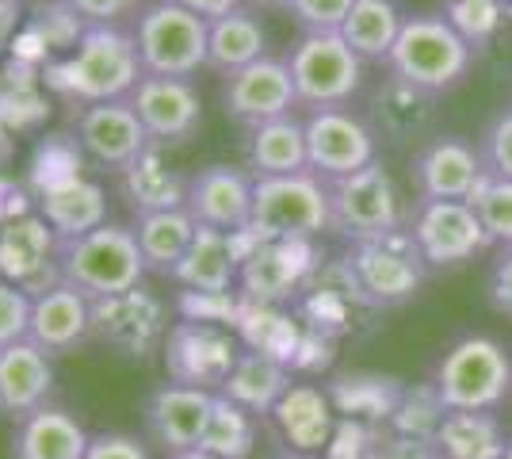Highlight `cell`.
Wrapping results in <instances>:
<instances>
[{"instance_id":"obj_1","label":"cell","mask_w":512,"mask_h":459,"mask_svg":"<svg viewBox=\"0 0 512 459\" xmlns=\"http://www.w3.org/2000/svg\"><path fill=\"white\" fill-rule=\"evenodd\" d=\"M146 77L134 35L119 31L115 23H85L77 50L50 66L46 81L62 92L65 100L85 104H107V100H127L134 85Z\"/></svg>"},{"instance_id":"obj_2","label":"cell","mask_w":512,"mask_h":459,"mask_svg":"<svg viewBox=\"0 0 512 459\" xmlns=\"http://www.w3.org/2000/svg\"><path fill=\"white\" fill-rule=\"evenodd\" d=\"M146 272L150 268H146L134 230L119 222H104L81 238L58 241V276L62 284L77 287L88 303H104V299L138 291Z\"/></svg>"},{"instance_id":"obj_3","label":"cell","mask_w":512,"mask_h":459,"mask_svg":"<svg viewBox=\"0 0 512 459\" xmlns=\"http://www.w3.org/2000/svg\"><path fill=\"white\" fill-rule=\"evenodd\" d=\"M474 43L448 16H406L402 35L386 54V73L428 96H444L470 73Z\"/></svg>"},{"instance_id":"obj_4","label":"cell","mask_w":512,"mask_h":459,"mask_svg":"<svg viewBox=\"0 0 512 459\" xmlns=\"http://www.w3.org/2000/svg\"><path fill=\"white\" fill-rule=\"evenodd\" d=\"M344 291L363 306H402L425 287L428 264L421 261L409 230H394L383 238L352 241L341 264Z\"/></svg>"},{"instance_id":"obj_5","label":"cell","mask_w":512,"mask_h":459,"mask_svg":"<svg viewBox=\"0 0 512 459\" xmlns=\"http://www.w3.org/2000/svg\"><path fill=\"white\" fill-rule=\"evenodd\" d=\"M432 387L448 410H497L512 398V356L486 333L459 337L432 368Z\"/></svg>"},{"instance_id":"obj_6","label":"cell","mask_w":512,"mask_h":459,"mask_svg":"<svg viewBox=\"0 0 512 459\" xmlns=\"http://www.w3.org/2000/svg\"><path fill=\"white\" fill-rule=\"evenodd\" d=\"M253 238L314 241L333 230L329 219V184L318 173L256 176L253 184Z\"/></svg>"},{"instance_id":"obj_7","label":"cell","mask_w":512,"mask_h":459,"mask_svg":"<svg viewBox=\"0 0 512 459\" xmlns=\"http://www.w3.org/2000/svg\"><path fill=\"white\" fill-rule=\"evenodd\" d=\"M207 35L211 23L184 8L180 0L146 4L134 23V46L142 69L153 77H188L207 69Z\"/></svg>"},{"instance_id":"obj_8","label":"cell","mask_w":512,"mask_h":459,"mask_svg":"<svg viewBox=\"0 0 512 459\" xmlns=\"http://www.w3.org/2000/svg\"><path fill=\"white\" fill-rule=\"evenodd\" d=\"M360 54L341 39V31H302L287 54V69L299 92V108H344L363 88Z\"/></svg>"},{"instance_id":"obj_9","label":"cell","mask_w":512,"mask_h":459,"mask_svg":"<svg viewBox=\"0 0 512 459\" xmlns=\"http://www.w3.org/2000/svg\"><path fill=\"white\" fill-rule=\"evenodd\" d=\"M329 184V219H333V234L348 241L383 238L402 230V199L398 188L379 161L363 165L360 173L325 180Z\"/></svg>"},{"instance_id":"obj_10","label":"cell","mask_w":512,"mask_h":459,"mask_svg":"<svg viewBox=\"0 0 512 459\" xmlns=\"http://www.w3.org/2000/svg\"><path fill=\"white\" fill-rule=\"evenodd\" d=\"M406 230L428 268H463L490 249L486 226L467 199H417Z\"/></svg>"},{"instance_id":"obj_11","label":"cell","mask_w":512,"mask_h":459,"mask_svg":"<svg viewBox=\"0 0 512 459\" xmlns=\"http://www.w3.org/2000/svg\"><path fill=\"white\" fill-rule=\"evenodd\" d=\"M241 345L230 329L203 322V318H184L169 329L165 341V368L172 383H188L203 391H222V383L234 372Z\"/></svg>"},{"instance_id":"obj_12","label":"cell","mask_w":512,"mask_h":459,"mask_svg":"<svg viewBox=\"0 0 512 459\" xmlns=\"http://www.w3.org/2000/svg\"><path fill=\"white\" fill-rule=\"evenodd\" d=\"M253 234V230H249ZM314 268V245L299 238H249L237 284L256 306L287 303Z\"/></svg>"},{"instance_id":"obj_13","label":"cell","mask_w":512,"mask_h":459,"mask_svg":"<svg viewBox=\"0 0 512 459\" xmlns=\"http://www.w3.org/2000/svg\"><path fill=\"white\" fill-rule=\"evenodd\" d=\"M306 161L321 180L360 173L375 161V131L348 108H314L306 119Z\"/></svg>"},{"instance_id":"obj_14","label":"cell","mask_w":512,"mask_h":459,"mask_svg":"<svg viewBox=\"0 0 512 459\" xmlns=\"http://www.w3.org/2000/svg\"><path fill=\"white\" fill-rule=\"evenodd\" d=\"M222 108L241 127H256L299 108V92L291 81L287 58H260L253 66L222 77Z\"/></svg>"},{"instance_id":"obj_15","label":"cell","mask_w":512,"mask_h":459,"mask_svg":"<svg viewBox=\"0 0 512 459\" xmlns=\"http://www.w3.org/2000/svg\"><path fill=\"white\" fill-rule=\"evenodd\" d=\"M253 184L256 176H245L230 165H207L188 176L184 188V211L195 219V226L241 234L253 222Z\"/></svg>"},{"instance_id":"obj_16","label":"cell","mask_w":512,"mask_h":459,"mask_svg":"<svg viewBox=\"0 0 512 459\" xmlns=\"http://www.w3.org/2000/svg\"><path fill=\"white\" fill-rule=\"evenodd\" d=\"M214 394L203 387H188V383H165L146 398L142 406V421L153 444H161L165 456L176 452H192L203 440V429L211 421Z\"/></svg>"},{"instance_id":"obj_17","label":"cell","mask_w":512,"mask_h":459,"mask_svg":"<svg viewBox=\"0 0 512 459\" xmlns=\"http://www.w3.org/2000/svg\"><path fill=\"white\" fill-rule=\"evenodd\" d=\"M77 138L92 161H100L107 169H119V173H127L130 165L153 146L130 100L85 104L77 115Z\"/></svg>"},{"instance_id":"obj_18","label":"cell","mask_w":512,"mask_h":459,"mask_svg":"<svg viewBox=\"0 0 512 459\" xmlns=\"http://www.w3.org/2000/svg\"><path fill=\"white\" fill-rule=\"evenodd\" d=\"M127 100L134 104L150 142H157V146L184 142L203 123V104H199V92L188 77H153V73H146Z\"/></svg>"},{"instance_id":"obj_19","label":"cell","mask_w":512,"mask_h":459,"mask_svg":"<svg viewBox=\"0 0 512 459\" xmlns=\"http://www.w3.org/2000/svg\"><path fill=\"white\" fill-rule=\"evenodd\" d=\"M409 173H413V188L421 199H467L486 173V165L478 157V146H470L455 134H440L417 150Z\"/></svg>"},{"instance_id":"obj_20","label":"cell","mask_w":512,"mask_h":459,"mask_svg":"<svg viewBox=\"0 0 512 459\" xmlns=\"http://www.w3.org/2000/svg\"><path fill=\"white\" fill-rule=\"evenodd\" d=\"M92 333V303L77 287L58 284L46 287L43 295H35L31 306V341L46 352V356H62L73 352L77 345H85V337Z\"/></svg>"},{"instance_id":"obj_21","label":"cell","mask_w":512,"mask_h":459,"mask_svg":"<svg viewBox=\"0 0 512 459\" xmlns=\"http://www.w3.org/2000/svg\"><path fill=\"white\" fill-rule=\"evenodd\" d=\"M54 387V368L31 337L12 341L0 349V414L20 421L46 406V394Z\"/></svg>"},{"instance_id":"obj_22","label":"cell","mask_w":512,"mask_h":459,"mask_svg":"<svg viewBox=\"0 0 512 459\" xmlns=\"http://www.w3.org/2000/svg\"><path fill=\"white\" fill-rule=\"evenodd\" d=\"M237 241H241V234H222V230L199 226L184 261L176 264L172 280L195 295H230V287L237 284V272H241V257H245V249Z\"/></svg>"},{"instance_id":"obj_23","label":"cell","mask_w":512,"mask_h":459,"mask_svg":"<svg viewBox=\"0 0 512 459\" xmlns=\"http://www.w3.org/2000/svg\"><path fill=\"white\" fill-rule=\"evenodd\" d=\"M88 433L58 406H39L35 414L16 421L12 459H85Z\"/></svg>"},{"instance_id":"obj_24","label":"cell","mask_w":512,"mask_h":459,"mask_svg":"<svg viewBox=\"0 0 512 459\" xmlns=\"http://www.w3.org/2000/svg\"><path fill=\"white\" fill-rule=\"evenodd\" d=\"M245 161H249L253 176L306 173L310 169V161H306V123L295 119V111H291V115H279V119L249 127Z\"/></svg>"},{"instance_id":"obj_25","label":"cell","mask_w":512,"mask_h":459,"mask_svg":"<svg viewBox=\"0 0 512 459\" xmlns=\"http://www.w3.org/2000/svg\"><path fill=\"white\" fill-rule=\"evenodd\" d=\"M287 391H291V372H287V364L279 356L260 349H241L234 372H230V379L222 383L218 394H226L230 402H237L249 414L260 417V414H272L276 402Z\"/></svg>"},{"instance_id":"obj_26","label":"cell","mask_w":512,"mask_h":459,"mask_svg":"<svg viewBox=\"0 0 512 459\" xmlns=\"http://www.w3.org/2000/svg\"><path fill=\"white\" fill-rule=\"evenodd\" d=\"M39 211H43V222L50 226V234L58 241H69L96 230V226H104L107 199L104 188H96L88 180H62V184H50L43 192Z\"/></svg>"},{"instance_id":"obj_27","label":"cell","mask_w":512,"mask_h":459,"mask_svg":"<svg viewBox=\"0 0 512 459\" xmlns=\"http://www.w3.org/2000/svg\"><path fill=\"white\" fill-rule=\"evenodd\" d=\"M207 23H211V35H207V69L230 77L237 69L268 58V31H264V23L256 20L245 4L234 8L230 16H218V20H207Z\"/></svg>"},{"instance_id":"obj_28","label":"cell","mask_w":512,"mask_h":459,"mask_svg":"<svg viewBox=\"0 0 512 459\" xmlns=\"http://www.w3.org/2000/svg\"><path fill=\"white\" fill-rule=\"evenodd\" d=\"M432 444L440 459H501L509 448L493 410H448Z\"/></svg>"},{"instance_id":"obj_29","label":"cell","mask_w":512,"mask_h":459,"mask_svg":"<svg viewBox=\"0 0 512 459\" xmlns=\"http://www.w3.org/2000/svg\"><path fill=\"white\" fill-rule=\"evenodd\" d=\"M195 234H199V226H195V219L184 207L146 211L134 222V238H138V249L146 257V268L161 272V276L176 272V264L184 261V253L195 241Z\"/></svg>"},{"instance_id":"obj_30","label":"cell","mask_w":512,"mask_h":459,"mask_svg":"<svg viewBox=\"0 0 512 459\" xmlns=\"http://www.w3.org/2000/svg\"><path fill=\"white\" fill-rule=\"evenodd\" d=\"M272 417L279 421L283 437L299 452H314V448H325L333 440V398L321 394L318 387L291 383V391L276 402Z\"/></svg>"},{"instance_id":"obj_31","label":"cell","mask_w":512,"mask_h":459,"mask_svg":"<svg viewBox=\"0 0 512 459\" xmlns=\"http://www.w3.org/2000/svg\"><path fill=\"white\" fill-rule=\"evenodd\" d=\"M402 23L406 16L398 12L394 0H356L348 20L341 23V39L363 62H386V54L402 35Z\"/></svg>"},{"instance_id":"obj_32","label":"cell","mask_w":512,"mask_h":459,"mask_svg":"<svg viewBox=\"0 0 512 459\" xmlns=\"http://www.w3.org/2000/svg\"><path fill=\"white\" fill-rule=\"evenodd\" d=\"M406 391V383H398L394 375H371V372H360V375H341L337 383H333V406L341 410V414L356 417V421H375V425H386L390 414H394V406H398V398Z\"/></svg>"},{"instance_id":"obj_33","label":"cell","mask_w":512,"mask_h":459,"mask_svg":"<svg viewBox=\"0 0 512 459\" xmlns=\"http://www.w3.org/2000/svg\"><path fill=\"white\" fill-rule=\"evenodd\" d=\"M256 444V414H249L245 406L230 402L226 394H214L211 421L203 429L199 448L211 452L218 459H249Z\"/></svg>"},{"instance_id":"obj_34","label":"cell","mask_w":512,"mask_h":459,"mask_svg":"<svg viewBox=\"0 0 512 459\" xmlns=\"http://www.w3.org/2000/svg\"><path fill=\"white\" fill-rule=\"evenodd\" d=\"M123 176H127V196H130L134 215L184 207V188H188V180H180L176 173H169L150 150L142 153Z\"/></svg>"},{"instance_id":"obj_35","label":"cell","mask_w":512,"mask_h":459,"mask_svg":"<svg viewBox=\"0 0 512 459\" xmlns=\"http://www.w3.org/2000/svg\"><path fill=\"white\" fill-rule=\"evenodd\" d=\"M444 414H448V406L440 402V394H436L432 379H428V383H417V387L402 391L394 414L386 421V429H390L394 440H425V444H432Z\"/></svg>"},{"instance_id":"obj_36","label":"cell","mask_w":512,"mask_h":459,"mask_svg":"<svg viewBox=\"0 0 512 459\" xmlns=\"http://www.w3.org/2000/svg\"><path fill=\"white\" fill-rule=\"evenodd\" d=\"M432 104L436 96H428L421 88H409L402 81H386V92L379 96V115H383V131L390 138H417L432 123Z\"/></svg>"},{"instance_id":"obj_37","label":"cell","mask_w":512,"mask_h":459,"mask_svg":"<svg viewBox=\"0 0 512 459\" xmlns=\"http://www.w3.org/2000/svg\"><path fill=\"white\" fill-rule=\"evenodd\" d=\"M467 203L474 207V215L482 219V226H486L490 245H497V249L512 245V180L482 173V180L474 184Z\"/></svg>"},{"instance_id":"obj_38","label":"cell","mask_w":512,"mask_h":459,"mask_svg":"<svg viewBox=\"0 0 512 459\" xmlns=\"http://www.w3.org/2000/svg\"><path fill=\"white\" fill-rule=\"evenodd\" d=\"M478 157H482V165H486L490 176L512 180V104L501 108L486 123V131L478 138Z\"/></svg>"},{"instance_id":"obj_39","label":"cell","mask_w":512,"mask_h":459,"mask_svg":"<svg viewBox=\"0 0 512 459\" xmlns=\"http://www.w3.org/2000/svg\"><path fill=\"white\" fill-rule=\"evenodd\" d=\"M31 306L35 299L16 280H0V349L31 333Z\"/></svg>"},{"instance_id":"obj_40","label":"cell","mask_w":512,"mask_h":459,"mask_svg":"<svg viewBox=\"0 0 512 459\" xmlns=\"http://www.w3.org/2000/svg\"><path fill=\"white\" fill-rule=\"evenodd\" d=\"M356 0H291L287 16L299 23L302 31H341Z\"/></svg>"},{"instance_id":"obj_41","label":"cell","mask_w":512,"mask_h":459,"mask_svg":"<svg viewBox=\"0 0 512 459\" xmlns=\"http://www.w3.org/2000/svg\"><path fill=\"white\" fill-rule=\"evenodd\" d=\"M85 459H150V452L127 433H96L88 440Z\"/></svg>"},{"instance_id":"obj_42","label":"cell","mask_w":512,"mask_h":459,"mask_svg":"<svg viewBox=\"0 0 512 459\" xmlns=\"http://www.w3.org/2000/svg\"><path fill=\"white\" fill-rule=\"evenodd\" d=\"M490 303L497 314L512 318V245L497 249L490 268Z\"/></svg>"},{"instance_id":"obj_43","label":"cell","mask_w":512,"mask_h":459,"mask_svg":"<svg viewBox=\"0 0 512 459\" xmlns=\"http://www.w3.org/2000/svg\"><path fill=\"white\" fill-rule=\"evenodd\" d=\"M138 0H65L69 12H77L85 23H111L115 16L130 12Z\"/></svg>"},{"instance_id":"obj_44","label":"cell","mask_w":512,"mask_h":459,"mask_svg":"<svg viewBox=\"0 0 512 459\" xmlns=\"http://www.w3.org/2000/svg\"><path fill=\"white\" fill-rule=\"evenodd\" d=\"M383 459H440V452L436 444H425V440H390Z\"/></svg>"},{"instance_id":"obj_45","label":"cell","mask_w":512,"mask_h":459,"mask_svg":"<svg viewBox=\"0 0 512 459\" xmlns=\"http://www.w3.org/2000/svg\"><path fill=\"white\" fill-rule=\"evenodd\" d=\"M184 8H192L195 16H203V20H218V16H230L234 8H241L245 0H180Z\"/></svg>"},{"instance_id":"obj_46","label":"cell","mask_w":512,"mask_h":459,"mask_svg":"<svg viewBox=\"0 0 512 459\" xmlns=\"http://www.w3.org/2000/svg\"><path fill=\"white\" fill-rule=\"evenodd\" d=\"M249 8H279V12H287L291 8V0H245Z\"/></svg>"},{"instance_id":"obj_47","label":"cell","mask_w":512,"mask_h":459,"mask_svg":"<svg viewBox=\"0 0 512 459\" xmlns=\"http://www.w3.org/2000/svg\"><path fill=\"white\" fill-rule=\"evenodd\" d=\"M169 459H218V456L203 452V448H192V452H176V456H169Z\"/></svg>"},{"instance_id":"obj_48","label":"cell","mask_w":512,"mask_h":459,"mask_svg":"<svg viewBox=\"0 0 512 459\" xmlns=\"http://www.w3.org/2000/svg\"><path fill=\"white\" fill-rule=\"evenodd\" d=\"M272 459H314V456H306V452H279V456Z\"/></svg>"},{"instance_id":"obj_49","label":"cell","mask_w":512,"mask_h":459,"mask_svg":"<svg viewBox=\"0 0 512 459\" xmlns=\"http://www.w3.org/2000/svg\"><path fill=\"white\" fill-rule=\"evenodd\" d=\"M501 459H512V440H509V448H505V456H501Z\"/></svg>"},{"instance_id":"obj_50","label":"cell","mask_w":512,"mask_h":459,"mask_svg":"<svg viewBox=\"0 0 512 459\" xmlns=\"http://www.w3.org/2000/svg\"><path fill=\"white\" fill-rule=\"evenodd\" d=\"M501 4H505V8H512V0H501Z\"/></svg>"}]
</instances>
